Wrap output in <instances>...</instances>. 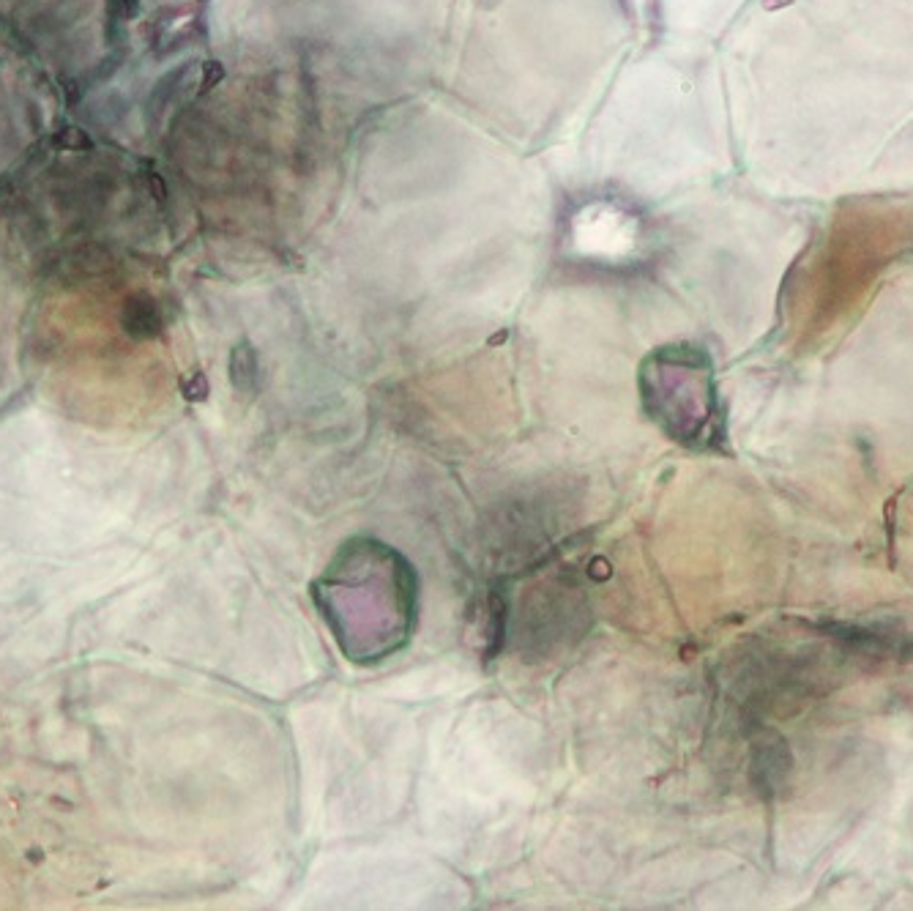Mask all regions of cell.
Listing matches in <instances>:
<instances>
[{"label": "cell", "mask_w": 913, "mask_h": 911, "mask_svg": "<svg viewBox=\"0 0 913 911\" xmlns=\"http://www.w3.org/2000/svg\"><path fill=\"white\" fill-rule=\"evenodd\" d=\"M367 589L370 594L353 591L337 578H323L318 589L320 608L329 619L345 654L364 660L367 649V616L372 611L375 627L386 654L394 652L411 632L413 619V580L397 553L367 539ZM372 660V657H370Z\"/></svg>", "instance_id": "1"}, {"label": "cell", "mask_w": 913, "mask_h": 911, "mask_svg": "<svg viewBox=\"0 0 913 911\" xmlns=\"http://www.w3.org/2000/svg\"><path fill=\"white\" fill-rule=\"evenodd\" d=\"M643 403L654 422L689 446L714 444L719 435L717 389L708 356L695 345L659 348L640 370Z\"/></svg>", "instance_id": "2"}]
</instances>
